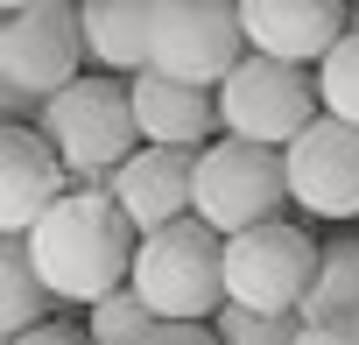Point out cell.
<instances>
[{"mask_svg":"<svg viewBox=\"0 0 359 345\" xmlns=\"http://www.w3.org/2000/svg\"><path fill=\"white\" fill-rule=\"evenodd\" d=\"M22 240H29L36 282L64 310H92L99 296H113L134 268V247H141V233L127 226L113 191H99V184H71Z\"/></svg>","mask_w":359,"mask_h":345,"instance_id":"cell-1","label":"cell"},{"mask_svg":"<svg viewBox=\"0 0 359 345\" xmlns=\"http://www.w3.org/2000/svg\"><path fill=\"white\" fill-rule=\"evenodd\" d=\"M127 282L162 324H212L226 303V233H212L198 212L176 226H155L141 233Z\"/></svg>","mask_w":359,"mask_h":345,"instance_id":"cell-2","label":"cell"},{"mask_svg":"<svg viewBox=\"0 0 359 345\" xmlns=\"http://www.w3.org/2000/svg\"><path fill=\"white\" fill-rule=\"evenodd\" d=\"M43 141L57 148V162L71 169V184H99L141 148V127H134V106H127V78H71L64 92L43 99L36 113Z\"/></svg>","mask_w":359,"mask_h":345,"instance_id":"cell-3","label":"cell"},{"mask_svg":"<svg viewBox=\"0 0 359 345\" xmlns=\"http://www.w3.org/2000/svg\"><path fill=\"white\" fill-rule=\"evenodd\" d=\"M289 205V169H282V148H261V141H240V134H219L198 148V191H191V212L212 226V233H247L261 219H282Z\"/></svg>","mask_w":359,"mask_h":345,"instance_id":"cell-4","label":"cell"},{"mask_svg":"<svg viewBox=\"0 0 359 345\" xmlns=\"http://www.w3.org/2000/svg\"><path fill=\"white\" fill-rule=\"evenodd\" d=\"M317 240L296 219H261L247 233H226V303L268 310V317H303V296L317 282Z\"/></svg>","mask_w":359,"mask_h":345,"instance_id":"cell-5","label":"cell"},{"mask_svg":"<svg viewBox=\"0 0 359 345\" xmlns=\"http://www.w3.org/2000/svg\"><path fill=\"white\" fill-rule=\"evenodd\" d=\"M317 78L303 64H282V57H240L219 85V134H240V141H261V148H289L310 120H317Z\"/></svg>","mask_w":359,"mask_h":345,"instance_id":"cell-6","label":"cell"},{"mask_svg":"<svg viewBox=\"0 0 359 345\" xmlns=\"http://www.w3.org/2000/svg\"><path fill=\"white\" fill-rule=\"evenodd\" d=\"M240 57H247L240 0H155V15H148V71L219 92Z\"/></svg>","mask_w":359,"mask_h":345,"instance_id":"cell-7","label":"cell"},{"mask_svg":"<svg viewBox=\"0 0 359 345\" xmlns=\"http://www.w3.org/2000/svg\"><path fill=\"white\" fill-rule=\"evenodd\" d=\"M0 78L29 99L64 92L71 78H85V22L78 0H29L0 22Z\"/></svg>","mask_w":359,"mask_h":345,"instance_id":"cell-8","label":"cell"},{"mask_svg":"<svg viewBox=\"0 0 359 345\" xmlns=\"http://www.w3.org/2000/svg\"><path fill=\"white\" fill-rule=\"evenodd\" d=\"M282 169H289V198L296 212L310 219H359V127L317 113L289 148H282Z\"/></svg>","mask_w":359,"mask_h":345,"instance_id":"cell-9","label":"cell"},{"mask_svg":"<svg viewBox=\"0 0 359 345\" xmlns=\"http://www.w3.org/2000/svg\"><path fill=\"white\" fill-rule=\"evenodd\" d=\"M113 205L127 212L134 233H155V226H176L191 219V191H198V148H155L141 141L113 177H106Z\"/></svg>","mask_w":359,"mask_h":345,"instance_id":"cell-10","label":"cell"},{"mask_svg":"<svg viewBox=\"0 0 359 345\" xmlns=\"http://www.w3.org/2000/svg\"><path fill=\"white\" fill-rule=\"evenodd\" d=\"M352 29V0H240V36L254 57L282 64H317L338 36Z\"/></svg>","mask_w":359,"mask_h":345,"instance_id":"cell-11","label":"cell"},{"mask_svg":"<svg viewBox=\"0 0 359 345\" xmlns=\"http://www.w3.org/2000/svg\"><path fill=\"white\" fill-rule=\"evenodd\" d=\"M64 191H71V169L57 162V148L43 141V127L36 120L0 127V233L22 240Z\"/></svg>","mask_w":359,"mask_h":345,"instance_id":"cell-12","label":"cell"},{"mask_svg":"<svg viewBox=\"0 0 359 345\" xmlns=\"http://www.w3.org/2000/svg\"><path fill=\"white\" fill-rule=\"evenodd\" d=\"M127 106L141 141L155 148H205L219 141V92L184 85V78H162V71H134L127 78Z\"/></svg>","mask_w":359,"mask_h":345,"instance_id":"cell-13","label":"cell"},{"mask_svg":"<svg viewBox=\"0 0 359 345\" xmlns=\"http://www.w3.org/2000/svg\"><path fill=\"white\" fill-rule=\"evenodd\" d=\"M148 15H155V0H78L85 64H99L106 78L148 71Z\"/></svg>","mask_w":359,"mask_h":345,"instance_id":"cell-14","label":"cell"},{"mask_svg":"<svg viewBox=\"0 0 359 345\" xmlns=\"http://www.w3.org/2000/svg\"><path fill=\"white\" fill-rule=\"evenodd\" d=\"M303 324H359V240H331L317 254V282L303 296Z\"/></svg>","mask_w":359,"mask_h":345,"instance_id":"cell-15","label":"cell"},{"mask_svg":"<svg viewBox=\"0 0 359 345\" xmlns=\"http://www.w3.org/2000/svg\"><path fill=\"white\" fill-rule=\"evenodd\" d=\"M50 317V289L36 282V261H29V240L0 233V338H22L29 324Z\"/></svg>","mask_w":359,"mask_h":345,"instance_id":"cell-16","label":"cell"},{"mask_svg":"<svg viewBox=\"0 0 359 345\" xmlns=\"http://www.w3.org/2000/svg\"><path fill=\"white\" fill-rule=\"evenodd\" d=\"M310 78H317V106L331 113V120H345V127H359V22L310 64Z\"/></svg>","mask_w":359,"mask_h":345,"instance_id":"cell-17","label":"cell"},{"mask_svg":"<svg viewBox=\"0 0 359 345\" xmlns=\"http://www.w3.org/2000/svg\"><path fill=\"white\" fill-rule=\"evenodd\" d=\"M155 324H162V317L134 296V282H120L113 296H99V303L85 310V338H92V345H141Z\"/></svg>","mask_w":359,"mask_h":345,"instance_id":"cell-18","label":"cell"},{"mask_svg":"<svg viewBox=\"0 0 359 345\" xmlns=\"http://www.w3.org/2000/svg\"><path fill=\"white\" fill-rule=\"evenodd\" d=\"M212 331H219V345H296L303 317H268V310H240V303H219Z\"/></svg>","mask_w":359,"mask_h":345,"instance_id":"cell-19","label":"cell"},{"mask_svg":"<svg viewBox=\"0 0 359 345\" xmlns=\"http://www.w3.org/2000/svg\"><path fill=\"white\" fill-rule=\"evenodd\" d=\"M8 345H92L85 331H71L64 317H43V324H29L22 338H8Z\"/></svg>","mask_w":359,"mask_h":345,"instance_id":"cell-20","label":"cell"},{"mask_svg":"<svg viewBox=\"0 0 359 345\" xmlns=\"http://www.w3.org/2000/svg\"><path fill=\"white\" fill-rule=\"evenodd\" d=\"M141 345H219V331L212 324H155Z\"/></svg>","mask_w":359,"mask_h":345,"instance_id":"cell-21","label":"cell"},{"mask_svg":"<svg viewBox=\"0 0 359 345\" xmlns=\"http://www.w3.org/2000/svg\"><path fill=\"white\" fill-rule=\"evenodd\" d=\"M296 345H359V324H303Z\"/></svg>","mask_w":359,"mask_h":345,"instance_id":"cell-22","label":"cell"},{"mask_svg":"<svg viewBox=\"0 0 359 345\" xmlns=\"http://www.w3.org/2000/svg\"><path fill=\"white\" fill-rule=\"evenodd\" d=\"M22 113H29V120H36V113H43V99H29V92H15V85H8V78H0V127H15V120H22Z\"/></svg>","mask_w":359,"mask_h":345,"instance_id":"cell-23","label":"cell"},{"mask_svg":"<svg viewBox=\"0 0 359 345\" xmlns=\"http://www.w3.org/2000/svg\"><path fill=\"white\" fill-rule=\"evenodd\" d=\"M15 8H29V0H0V15H15Z\"/></svg>","mask_w":359,"mask_h":345,"instance_id":"cell-24","label":"cell"},{"mask_svg":"<svg viewBox=\"0 0 359 345\" xmlns=\"http://www.w3.org/2000/svg\"><path fill=\"white\" fill-rule=\"evenodd\" d=\"M0 22H8V15H0Z\"/></svg>","mask_w":359,"mask_h":345,"instance_id":"cell-25","label":"cell"},{"mask_svg":"<svg viewBox=\"0 0 359 345\" xmlns=\"http://www.w3.org/2000/svg\"><path fill=\"white\" fill-rule=\"evenodd\" d=\"M352 8H359V0H352Z\"/></svg>","mask_w":359,"mask_h":345,"instance_id":"cell-26","label":"cell"},{"mask_svg":"<svg viewBox=\"0 0 359 345\" xmlns=\"http://www.w3.org/2000/svg\"><path fill=\"white\" fill-rule=\"evenodd\" d=\"M0 345H8V338H0Z\"/></svg>","mask_w":359,"mask_h":345,"instance_id":"cell-27","label":"cell"}]
</instances>
